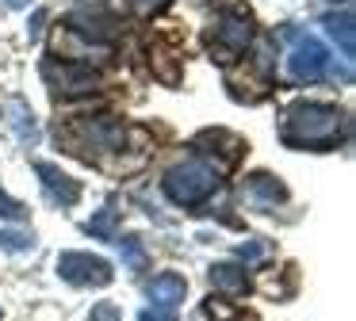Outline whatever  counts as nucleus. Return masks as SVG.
<instances>
[{
  "label": "nucleus",
  "instance_id": "nucleus-10",
  "mask_svg": "<svg viewBox=\"0 0 356 321\" xmlns=\"http://www.w3.org/2000/svg\"><path fill=\"white\" fill-rule=\"evenodd\" d=\"M35 172H39L42 188H47V195L54 199V203L73 206V203L81 199V183H77V180H70V176H65L58 165H50V160H39V165H35Z\"/></svg>",
  "mask_w": 356,
  "mask_h": 321
},
{
  "label": "nucleus",
  "instance_id": "nucleus-5",
  "mask_svg": "<svg viewBox=\"0 0 356 321\" xmlns=\"http://www.w3.org/2000/svg\"><path fill=\"white\" fill-rule=\"evenodd\" d=\"M42 81L58 92V96H88V92L100 88V73L92 65H81V61H47L42 65Z\"/></svg>",
  "mask_w": 356,
  "mask_h": 321
},
{
  "label": "nucleus",
  "instance_id": "nucleus-8",
  "mask_svg": "<svg viewBox=\"0 0 356 321\" xmlns=\"http://www.w3.org/2000/svg\"><path fill=\"white\" fill-rule=\"evenodd\" d=\"M192 145H218V149H200V153H211V157L218 153L215 172H218V168H234V165H238V157L245 153V142H241L238 134H230V130H203V134H195Z\"/></svg>",
  "mask_w": 356,
  "mask_h": 321
},
{
  "label": "nucleus",
  "instance_id": "nucleus-21",
  "mask_svg": "<svg viewBox=\"0 0 356 321\" xmlns=\"http://www.w3.org/2000/svg\"><path fill=\"white\" fill-rule=\"evenodd\" d=\"M142 321H177V313H172V310H157V306H149V310H142Z\"/></svg>",
  "mask_w": 356,
  "mask_h": 321
},
{
  "label": "nucleus",
  "instance_id": "nucleus-24",
  "mask_svg": "<svg viewBox=\"0 0 356 321\" xmlns=\"http://www.w3.org/2000/svg\"><path fill=\"white\" fill-rule=\"evenodd\" d=\"M27 4V0H8V8H24Z\"/></svg>",
  "mask_w": 356,
  "mask_h": 321
},
{
  "label": "nucleus",
  "instance_id": "nucleus-13",
  "mask_svg": "<svg viewBox=\"0 0 356 321\" xmlns=\"http://www.w3.org/2000/svg\"><path fill=\"white\" fill-rule=\"evenodd\" d=\"M4 115H8V126L16 130V138H19L24 145H35V142H39V122H35L31 107H27L24 99H12Z\"/></svg>",
  "mask_w": 356,
  "mask_h": 321
},
{
  "label": "nucleus",
  "instance_id": "nucleus-25",
  "mask_svg": "<svg viewBox=\"0 0 356 321\" xmlns=\"http://www.w3.org/2000/svg\"><path fill=\"white\" fill-rule=\"evenodd\" d=\"M341 4H348V0H341Z\"/></svg>",
  "mask_w": 356,
  "mask_h": 321
},
{
  "label": "nucleus",
  "instance_id": "nucleus-2",
  "mask_svg": "<svg viewBox=\"0 0 356 321\" xmlns=\"http://www.w3.org/2000/svg\"><path fill=\"white\" fill-rule=\"evenodd\" d=\"M161 188L177 206H200L203 199L218 188V172L203 157H188V160H180V165H172L169 172H165Z\"/></svg>",
  "mask_w": 356,
  "mask_h": 321
},
{
  "label": "nucleus",
  "instance_id": "nucleus-6",
  "mask_svg": "<svg viewBox=\"0 0 356 321\" xmlns=\"http://www.w3.org/2000/svg\"><path fill=\"white\" fill-rule=\"evenodd\" d=\"M287 73H291V81H299V84L322 81V76L330 73V50H325L318 38L299 35L295 46H291V54H287Z\"/></svg>",
  "mask_w": 356,
  "mask_h": 321
},
{
  "label": "nucleus",
  "instance_id": "nucleus-9",
  "mask_svg": "<svg viewBox=\"0 0 356 321\" xmlns=\"http://www.w3.org/2000/svg\"><path fill=\"white\" fill-rule=\"evenodd\" d=\"M184 295H188V283H184V275H177V272H161L146 283V298L157 310H177V306L184 302Z\"/></svg>",
  "mask_w": 356,
  "mask_h": 321
},
{
  "label": "nucleus",
  "instance_id": "nucleus-3",
  "mask_svg": "<svg viewBox=\"0 0 356 321\" xmlns=\"http://www.w3.org/2000/svg\"><path fill=\"white\" fill-rule=\"evenodd\" d=\"M70 145L73 153H81V157H92V153H108V149H119V145L127 142V130L119 119H111V115H100V119H81L70 126Z\"/></svg>",
  "mask_w": 356,
  "mask_h": 321
},
{
  "label": "nucleus",
  "instance_id": "nucleus-15",
  "mask_svg": "<svg viewBox=\"0 0 356 321\" xmlns=\"http://www.w3.org/2000/svg\"><path fill=\"white\" fill-rule=\"evenodd\" d=\"M85 229H88L92 237H100V241H115V211H111V206H108V211H100Z\"/></svg>",
  "mask_w": 356,
  "mask_h": 321
},
{
  "label": "nucleus",
  "instance_id": "nucleus-14",
  "mask_svg": "<svg viewBox=\"0 0 356 321\" xmlns=\"http://www.w3.org/2000/svg\"><path fill=\"white\" fill-rule=\"evenodd\" d=\"M211 283H215L218 290H226V295H245L249 275H245V268H238V264H215L211 268Z\"/></svg>",
  "mask_w": 356,
  "mask_h": 321
},
{
  "label": "nucleus",
  "instance_id": "nucleus-23",
  "mask_svg": "<svg viewBox=\"0 0 356 321\" xmlns=\"http://www.w3.org/2000/svg\"><path fill=\"white\" fill-rule=\"evenodd\" d=\"M42 19H47V12H35L31 27H27V31H31V38H39V35H42Z\"/></svg>",
  "mask_w": 356,
  "mask_h": 321
},
{
  "label": "nucleus",
  "instance_id": "nucleus-17",
  "mask_svg": "<svg viewBox=\"0 0 356 321\" xmlns=\"http://www.w3.org/2000/svg\"><path fill=\"white\" fill-rule=\"evenodd\" d=\"M0 218H8V222H24L27 211L16 203V199H8V191L0 188Z\"/></svg>",
  "mask_w": 356,
  "mask_h": 321
},
{
  "label": "nucleus",
  "instance_id": "nucleus-20",
  "mask_svg": "<svg viewBox=\"0 0 356 321\" xmlns=\"http://www.w3.org/2000/svg\"><path fill=\"white\" fill-rule=\"evenodd\" d=\"M88 321H123V318H119V310H115L111 302H100V306L92 310V318H88Z\"/></svg>",
  "mask_w": 356,
  "mask_h": 321
},
{
  "label": "nucleus",
  "instance_id": "nucleus-16",
  "mask_svg": "<svg viewBox=\"0 0 356 321\" xmlns=\"http://www.w3.org/2000/svg\"><path fill=\"white\" fill-rule=\"evenodd\" d=\"M119 249H123L127 268H134V272H142V268H146V252H142L138 237H123V241H119Z\"/></svg>",
  "mask_w": 356,
  "mask_h": 321
},
{
  "label": "nucleus",
  "instance_id": "nucleus-7",
  "mask_svg": "<svg viewBox=\"0 0 356 321\" xmlns=\"http://www.w3.org/2000/svg\"><path fill=\"white\" fill-rule=\"evenodd\" d=\"M58 275L73 287H108L111 283V264L92 252H62L58 256Z\"/></svg>",
  "mask_w": 356,
  "mask_h": 321
},
{
  "label": "nucleus",
  "instance_id": "nucleus-18",
  "mask_svg": "<svg viewBox=\"0 0 356 321\" xmlns=\"http://www.w3.org/2000/svg\"><path fill=\"white\" fill-rule=\"evenodd\" d=\"M0 245H4L8 252H24V249H31V245H35V237L31 233H16V229H12V233H0Z\"/></svg>",
  "mask_w": 356,
  "mask_h": 321
},
{
  "label": "nucleus",
  "instance_id": "nucleus-12",
  "mask_svg": "<svg viewBox=\"0 0 356 321\" xmlns=\"http://www.w3.org/2000/svg\"><path fill=\"white\" fill-rule=\"evenodd\" d=\"M322 27L325 35L333 38V42L341 46V54H345V61L356 54V35H353V12H330L322 15Z\"/></svg>",
  "mask_w": 356,
  "mask_h": 321
},
{
  "label": "nucleus",
  "instance_id": "nucleus-19",
  "mask_svg": "<svg viewBox=\"0 0 356 321\" xmlns=\"http://www.w3.org/2000/svg\"><path fill=\"white\" fill-rule=\"evenodd\" d=\"M238 256L245 260V264H253V260L264 256V245L261 241H245V245H238Z\"/></svg>",
  "mask_w": 356,
  "mask_h": 321
},
{
  "label": "nucleus",
  "instance_id": "nucleus-1",
  "mask_svg": "<svg viewBox=\"0 0 356 321\" xmlns=\"http://www.w3.org/2000/svg\"><path fill=\"white\" fill-rule=\"evenodd\" d=\"M345 134V115L330 104H291L284 111V126H280V138L291 149H333Z\"/></svg>",
  "mask_w": 356,
  "mask_h": 321
},
{
  "label": "nucleus",
  "instance_id": "nucleus-11",
  "mask_svg": "<svg viewBox=\"0 0 356 321\" xmlns=\"http://www.w3.org/2000/svg\"><path fill=\"white\" fill-rule=\"evenodd\" d=\"M245 195H249V203H253V206H276V203H284V199H287V188L276 180V176L257 172V176H249Z\"/></svg>",
  "mask_w": 356,
  "mask_h": 321
},
{
  "label": "nucleus",
  "instance_id": "nucleus-4",
  "mask_svg": "<svg viewBox=\"0 0 356 321\" xmlns=\"http://www.w3.org/2000/svg\"><path fill=\"white\" fill-rule=\"evenodd\" d=\"M249 42H253V19H249L245 12H238V8L218 12V19L211 23V38H207L215 61H230L234 54H241Z\"/></svg>",
  "mask_w": 356,
  "mask_h": 321
},
{
  "label": "nucleus",
  "instance_id": "nucleus-22",
  "mask_svg": "<svg viewBox=\"0 0 356 321\" xmlns=\"http://www.w3.org/2000/svg\"><path fill=\"white\" fill-rule=\"evenodd\" d=\"M131 4L138 8L142 15H149V12H157V8H165V4H169V0H131Z\"/></svg>",
  "mask_w": 356,
  "mask_h": 321
}]
</instances>
